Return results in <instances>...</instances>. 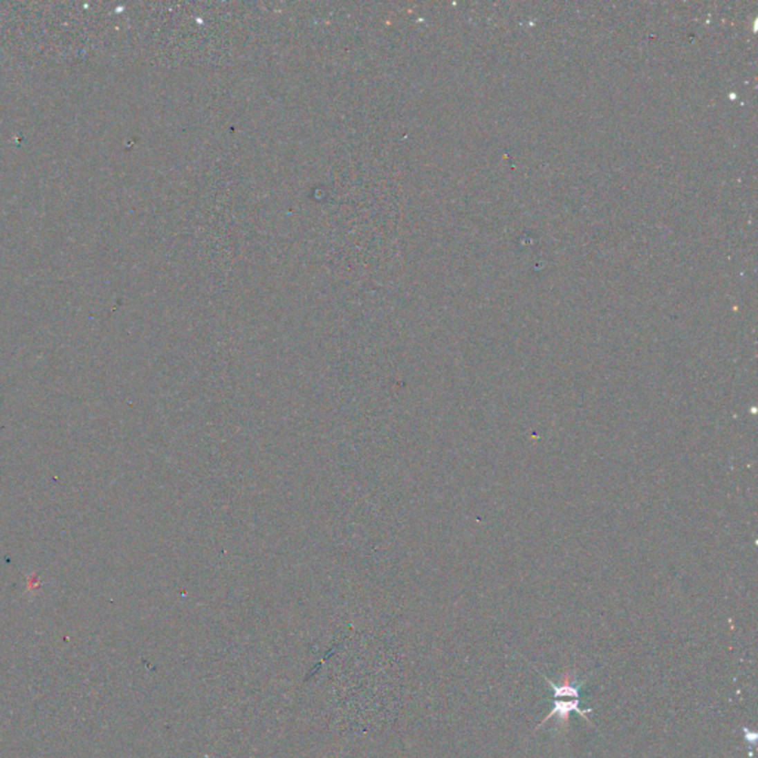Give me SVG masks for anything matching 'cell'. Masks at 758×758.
Wrapping results in <instances>:
<instances>
[{"label":"cell","instance_id":"obj_1","mask_svg":"<svg viewBox=\"0 0 758 758\" xmlns=\"http://www.w3.org/2000/svg\"><path fill=\"white\" fill-rule=\"evenodd\" d=\"M571 712L579 714L589 725H593V723L586 719V714L593 712V710H591V708L584 710V708L581 707V699H571V701L553 699V710H551L550 714L546 715V717L542 720V723H539V725H538V728H536V730H538V729L541 728V725H544V724H545L546 721H548L550 719L555 717V715H557V719H559V724H557V728H559V729H564L566 725H567V723H568V717H571Z\"/></svg>","mask_w":758,"mask_h":758},{"label":"cell","instance_id":"obj_2","mask_svg":"<svg viewBox=\"0 0 758 758\" xmlns=\"http://www.w3.org/2000/svg\"><path fill=\"white\" fill-rule=\"evenodd\" d=\"M541 676H542V678H545L546 681H548L550 686L553 687L554 699H562V698L581 699V686L584 684V681H579L573 672L567 671L564 676L562 677L559 684H555L550 678H546L544 674H541Z\"/></svg>","mask_w":758,"mask_h":758}]
</instances>
